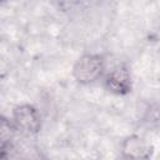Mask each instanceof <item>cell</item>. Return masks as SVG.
<instances>
[{
  "label": "cell",
  "mask_w": 160,
  "mask_h": 160,
  "mask_svg": "<svg viewBox=\"0 0 160 160\" xmlns=\"http://www.w3.org/2000/svg\"><path fill=\"white\" fill-rule=\"evenodd\" d=\"M106 68V61L101 54H84L72 66V78L80 85H89L99 80Z\"/></svg>",
  "instance_id": "1"
},
{
  "label": "cell",
  "mask_w": 160,
  "mask_h": 160,
  "mask_svg": "<svg viewBox=\"0 0 160 160\" xmlns=\"http://www.w3.org/2000/svg\"><path fill=\"white\" fill-rule=\"evenodd\" d=\"M10 121L16 132L26 138L35 136L41 129V115L31 104L16 105L11 111Z\"/></svg>",
  "instance_id": "2"
},
{
  "label": "cell",
  "mask_w": 160,
  "mask_h": 160,
  "mask_svg": "<svg viewBox=\"0 0 160 160\" xmlns=\"http://www.w3.org/2000/svg\"><path fill=\"white\" fill-rule=\"evenodd\" d=\"M1 160H46L41 149L30 138L16 135L10 142L1 145Z\"/></svg>",
  "instance_id": "3"
},
{
  "label": "cell",
  "mask_w": 160,
  "mask_h": 160,
  "mask_svg": "<svg viewBox=\"0 0 160 160\" xmlns=\"http://www.w3.org/2000/svg\"><path fill=\"white\" fill-rule=\"evenodd\" d=\"M104 88L114 95H128L132 89V79L129 66L125 62L115 65L104 75Z\"/></svg>",
  "instance_id": "4"
},
{
  "label": "cell",
  "mask_w": 160,
  "mask_h": 160,
  "mask_svg": "<svg viewBox=\"0 0 160 160\" xmlns=\"http://www.w3.org/2000/svg\"><path fill=\"white\" fill-rule=\"evenodd\" d=\"M154 146L138 134L128 135L120 144V156L122 160H150Z\"/></svg>",
  "instance_id": "5"
}]
</instances>
